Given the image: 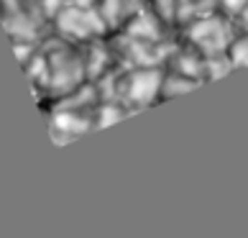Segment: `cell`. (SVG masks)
Here are the masks:
<instances>
[{
    "mask_svg": "<svg viewBox=\"0 0 248 238\" xmlns=\"http://www.w3.org/2000/svg\"><path fill=\"white\" fill-rule=\"evenodd\" d=\"M54 26H57L59 36L72 41H93L100 39L103 33H108V23L105 18L100 16V11H95L93 5H64L62 11L54 16Z\"/></svg>",
    "mask_w": 248,
    "mask_h": 238,
    "instance_id": "6da1fadb",
    "label": "cell"
},
{
    "mask_svg": "<svg viewBox=\"0 0 248 238\" xmlns=\"http://www.w3.org/2000/svg\"><path fill=\"white\" fill-rule=\"evenodd\" d=\"M187 41L202 54V57H220V54H228V47H231V41H233L231 23H228L220 13L189 21L187 23Z\"/></svg>",
    "mask_w": 248,
    "mask_h": 238,
    "instance_id": "7a4b0ae2",
    "label": "cell"
},
{
    "mask_svg": "<svg viewBox=\"0 0 248 238\" xmlns=\"http://www.w3.org/2000/svg\"><path fill=\"white\" fill-rule=\"evenodd\" d=\"M49 64H51V82H49V90L57 97L62 95H69L72 90H77L85 79V62L77 54H72L69 49H59L54 54H46Z\"/></svg>",
    "mask_w": 248,
    "mask_h": 238,
    "instance_id": "3957f363",
    "label": "cell"
},
{
    "mask_svg": "<svg viewBox=\"0 0 248 238\" xmlns=\"http://www.w3.org/2000/svg\"><path fill=\"white\" fill-rule=\"evenodd\" d=\"M161 85H164V72L156 67H139L123 79V95L128 103L146 108L151 105L156 97L161 95Z\"/></svg>",
    "mask_w": 248,
    "mask_h": 238,
    "instance_id": "277c9868",
    "label": "cell"
},
{
    "mask_svg": "<svg viewBox=\"0 0 248 238\" xmlns=\"http://www.w3.org/2000/svg\"><path fill=\"white\" fill-rule=\"evenodd\" d=\"M161 18L156 16L151 8H141L139 13L131 16V21L125 26V36L136 41H149V44H159L161 41Z\"/></svg>",
    "mask_w": 248,
    "mask_h": 238,
    "instance_id": "5b68a950",
    "label": "cell"
},
{
    "mask_svg": "<svg viewBox=\"0 0 248 238\" xmlns=\"http://www.w3.org/2000/svg\"><path fill=\"white\" fill-rule=\"evenodd\" d=\"M51 126H54V133L59 136H69V139H75V136H82L90 128V121L82 113H75L72 108L67 111H57L51 118Z\"/></svg>",
    "mask_w": 248,
    "mask_h": 238,
    "instance_id": "8992f818",
    "label": "cell"
},
{
    "mask_svg": "<svg viewBox=\"0 0 248 238\" xmlns=\"http://www.w3.org/2000/svg\"><path fill=\"white\" fill-rule=\"evenodd\" d=\"M82 62H85V75H87L90 79H100L103 75H108V62H110V57H108V49H105L100 41L93 39L90 54H85V57H82Z\"/></svg>",
    "mask_w": 248,
    "mask_h": 238,
    "instance_id": "52a82bcc",
    "label": "cell"
},
{
    "mask_svg": "<svg viewBox=\"0 0 248 238\" xmlns=\"http://www.w3.org/2000/svg\"><path fill=\"white\" fill-rule=\"evenodd\" d=\"M202 82L200 79H192L182 72H174V75H164V85H161V97H177L187 90H195L200 87Z\"/></svg>",
    "mask_w": 248,
    "mask_h": 238,
    "instance_id": "ba28073f",
    "label": "cell"
},
{
    "mask_svg": "<svg viewBox=\"0 0 248 238\" xmlns=\"http://www.w3.org/2000/svg\"><path fill=\"white\" fill-rule=\"evenodd\" d=\"M23 67H26V72H29V77L33 79V85L49 87V82H51V64H49L46 54H33Z\"/></svg>",
    "mask_w": 248,
    "mask_h": 238,
    "instance_id": "9c48e42d",
    "label": "cell"
},
{
    "mask_svg": "<svg viewBox=\"0 0 248 238\" xmlns=\"http://www.w3.org/2000/svg\"><path fill=\"white\" fill-rule=\"evenodd\" d=\"M177 72H182V75H187L192 79H205L202 75H205V57H197V54H187V51H182L179 57H177Z\"/></svg>",
    "mask_w": 248,
    "mask_h": 238,
    "instance_id": "30bf717a",
    "label": "cell"
},
{
    "mask_svg": "<svg viewBox=\"0 0 248 238\" xmlns=\"http://www.w3.org/2000/svg\"><path fill=\"white\" fill-rule=\"evenodd\" d=\"M100 16L105 18L108 29H113L128 18V0H103V8H100Z\"/></svg>",
    "mask_w": 248,
    "mask_h": 238,
    "instance_id": "8fae6325",
    "label": "cell"
},
{
    "mask_svg": "<svg viewBox=\"0 0 248 238\" xmlns=\"http://www.w3.org/2000/svg\"><path fill=\"white\" fill-rule=\"evenodd\" d=\"M228 59H231L233 67H248V33L231 41V47H228Z\"/></svg>",
    "mask_w": 248,
    "mask_h": 238,
    "instance_id": "7c38bea8",
    "label": "cell"
},
{
    "mask_svg": "<svg viewBox=\"0 0 248 238\" xmlns=\"http://www.w3.org/2000/svg\"><path fill=\"white\" fill-rule=\"evenodd\" d=\"M177 0H151V11L161 18L164 23H174L177 21Z\"/></svg>",
    "mask_w": 248,
    "mask_h": 238,
    "instance_id": "4fadbf2b",
    "label": "cell"
},
{
    "mask_svg": "<svg viewBox=\"0 0 248 238\" xmlns=\"http://www.w3.org/2000/svg\"><path fill=\"white\" fill-rule=\"evenodd\" d=\"M97 128H103V126H110V123H115V121H121V118L125 115V111H123V108L121 105H115V103H110V105H103V108H100V111H97Z\"/></svg>",
    "mask_w": 248,
    "mask_h": 238,
    "instance_id": "5bb4252c",
    "label": "cell"
},
{
    "mask_svg": "<svg viewBox=\"0 0 248 238\" xmlns=\"http://www.w3.org/2000/svg\"><path fill=\"white\" fill-rule=\"evenodd\" d=\"M220 8H223L225 13H231V16H241V11L246 8L248 0H217Z\"/></svg>",
    "mask_w": 248,
    "mask_h": 238,
    "instance_id": "9a60e30c",
    "label": "cell"
},
{
    "mask_svg": "<svg viewBox=\"0 0 248 238\" xmlns=\"http://www.w3.org/2000/svg\"><path fill=\"white\" fill-rule=\"evenodd\" d=\"M131 3H136V0H131Z\"/></svg>",
    "mask_w": 248,
    "mask_h": 238,
    "instance_id": "2e32d148",
    "label": "cell"
}]
</instances>
